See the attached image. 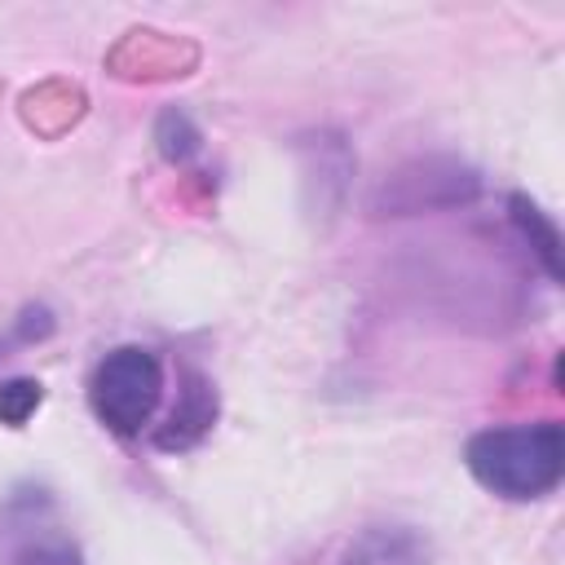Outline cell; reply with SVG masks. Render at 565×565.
Instances as JSON below:
<instances>
[{"instance_id":"cell-1","label":"cell","mask_w":565,"mask_h":565,"mask_svg":"<svg viewBox=\"0 0 565 565\" xmlns=\"http://www.w3.org/2000/svg\"><path fill=\"white\" fill-rule=\"evenodd\" d=\"M463 463L499 499L530 503L561 486L565 477V428L556 419L481 428L463 446Z\"/></svg>"},{"instance_id":"cell-2","label":"cell","mask_w":565,"mask_h":565,"mask_svg":"<svg viewBox=\"0 0 565 565\" xmlns=\"http://www.w3.org/2000/svg\"><path fill=\"white\" fill-rule=\"evenodd\" d=\"M159 402H163V362L146 344L110 349L88 375V406L97 424L115 437L146 433Z\"/></svg>"},{"instance_id":"cell-3","label":"cell","mask_w":565,"mask_h":565,"mask_svg":"<svg viewBox=\"0 0 565 565\" xmlns=\"http://www.w3.org/2000/svg\"><path fill=\"white\" fill-rule=\"evenodd\" d=\"M0 565H84L49 490L22 486L0 503Z\"/></svg>"},{"instance_id":"cell-4","label":"cell","mask_w":565,"mask_h":565,"mask_svg":"<svg viewBox=\"0 0 565 565\" xmlns=\"http://www.w3.org/2000/svg\"><path fill=\"white\" fill-rule=\"evenodd\" d=\"M212 419H216V393H212V384H207L194 366H185V375H181V397H177V406L168 411L163 428L154 433V446H159V450H190V446L212 428Z\"/></svg>"},{"instance_id":"cell-5","label":"cell","mask_w":565,"mask_h":565,"mask_svg":"<svg viewBox=\"0 0 565 565\" xmlns=\"http://www.w3.org/2000/svg\"><path fill=\"white\" fill-rule=\"evenodd\" d=\"M428 543L415 525H366L358 530L335 565H424Z\"/></svg>"},{"instance_id":"cell-6","label":"cell","mask_w":565,"mask_h":565,"mask_svg":"<svg viewBox=\"0 0 565 565\" xmlns=\"http://www.w3.org/2000/svg\"><path fill=\"white\" fill-rule=\"evenodd\" d=\"M508 207H512V221L521 225V234L530 238V247L543 256L547 274L556 278V274H561V269H556V225H552V221H547L530 199H521V194H512V203H508Z\"/></svg>"},{"instance_id":"cell-7","label":"cell","mask_w":565,"mask_h":565,"mask_svg":"<svg viewBox=\"0 0 565 565\" xmlns=\"http://www.w3.org/2000/svg\"><path fill=\"white\" fill-rule=\"evenodd\" d=\"M154 141H159V150H163V159H172V163H181V159H190L194 150H199V128L190 124V115L185 110H163L159 115V124H154Z\"/></svg>"},{"instance_id":"cell-8","label":"cell","mask_w":565,"mask_h":565,"mask_svg":"<svg viewBox=\"0 0 565 565\" xmlns=\"http://www.w3.org/2000/svg\"><path fill=\"white\" fill-rule=\"evenodd\" d=\"M40 402H44V384H40V380H26V375L0 380V424L22 428V424L35 415Z\"/></svg>"}]
</instances>
